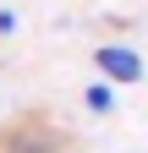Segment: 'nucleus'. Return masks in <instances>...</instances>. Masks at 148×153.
<instances>
[{"instance_id":"2","label":"nucleus","mask_w":148,"mask_h":153,"mask_svg":"<svg viewBox=\"0 0 148 153\" xmlns=\"http://www.w3.org/2000/svg\"><path fill=\"white\" fill-rule=\"evenodd\" d=\"M82 104L93 115H110V109H115V88H110V82H88L82 88Z\"/></svg>"},{"instance_id":"1","label":"nucleus","mask_w":148,"mask_h":153,"mask_svg":"<svg viewBox=\"0 0 148 153\" xmlns=\"http://www.w3.org/2000/svg\"><path fill=\"white\" fill-rule=\"evenodd\" d=\"M93 60H99V71H104L110 88H115V82H137V76H143V55L126 49V44H104Z\"/></svg>"}]
</instances>
